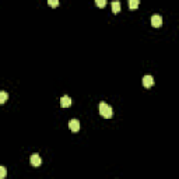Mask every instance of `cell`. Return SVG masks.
Wrapping results in <instances>:
<instances>
[{
    "instance_id": "cell-1",
    "label": "cell",
    "mask_w": 179,
    "mask_h": 179,
    "mask_svg": "<svg viewBox=\"0 0 179 179\" xmlns=\"http://www.w3.org/2000/svg\"><path fill=\"white\" fill-rule=\"evenodd\" d=\"M100 113H101V116H102V118H105V119L112 118V116H113L112 106H109L108 104H105V102H101L100 104Z\"/></svg>"
},
{
    "instance_id": "cell-2",
    "label": "cell",
    "mask_w": 179,
    "mask_h": 179,
    "mask_svg": "<svg viewBox=\"0 0 179 179\" xmlns=\"http://www.w3.org/2000/svg\"><path fill=\"white\" fill-rule=\"evenodd\" d=\"M143 86L146 87V88H150V87H153V86H154V79H153V76L147 74V76L143 77Z\"/></svg>"
},
{
    "instance_id": "cell-3",
    "label": "cell",
    "mask_w": 179,
    "mask_h": 179,
    "mask_svg": "<svg viewBox=\"0 0 179 179\" xmlns=\"http://www.w3.org/2000/svg\"><path fill=\"white\" fill-rule=\"evenodd\" d=\"M151 25L155 27V28H159V27L163 25V17L161 16H153L151 17Z\"/></svg>"
},
{
    "instance_id": "cell-4",
    "label": "cell",
    "mask_w": 179,
    "mask_h": 179,
    "mask_svg": "<svg viewBox=\"0 0 179 179\" xmlns=\"http://www.w3.org/2000/svg\"><path fill=\"white\" fill-rule=\"evenodd\" d=\"M30 163H31V165L32 166H39L41 165V163H42V161H41V157H39V154H32V155L30 157Z\"/></svg>"
},
{
    "instance_id": "cell-5",
    "label": "cell",
    "mask_w": 179,
    "mask_h": 179,
    "mask_svg": "<svg viewBox=\"0 0 179 179\" xmlns=\"http://www.w3.org/2000/svg\"><path fill=\"white\" fill-rule=\"evenodd\" d=\"M70 105H71V98H70V97L63 95L60 98V106H62V108H69Z\"/></svg>"
},
{
    "instance_id": "cell-6",
    "label": "cell",
    "mask_w": 179,
    "mask_h": 179,
    "mask_svg": "<svg viewBox=\"0 0 179 179\" xmlns=\"http://www.w3.org/2000/svg\"><path fill=\"white\" fill-rule=\"evenodd\" d=\"M69 127L71 132H79L80 130V122L77 119H71L69 122Z\"/></svg>"
},
{
    "instance_id": "cell-7",
    "label": "cell",
    "mask_w": 179,
    "mask_h": 179,
    "mask_svg": "<svg viewBox=\"0 0 179 179\" xmlns=\"http://www.w3.org/2000/svg\"><path fill=\"white\" fill-rule=\"evenodd\" d=\"M112 11L113 14H118L120 11V3L116 0V2H112Z\"/></svg>"
},
{
    "instance_id": "cell-8",
    "label": "cell",
    "mask_w": 179,
    "mask_h": 179,
    "mask_svg": "<svg viewBox=\"0 0 179 179\" xmlns=\"http://www.w3.org/2000/svg\"><path fill=\"white\" fill-rule=\"evenodd\" d=\"M140 2L139 0H129V9L130 10H136L137 7H139Z\"/></svg>"
},
{
    "instance_id": "cell-9",
    "label": "cell",
    "mask_w": 179,
    "mask_h": 179,
    "mask_svg": "<svg viewBox=\"0 0 179 179\" xmlns=\"http://www.w3.org/2000/svg\"><path fill=\"white\" fill-rule=\"evenodd\" d=\"M9 100V94L6 91H0V104H4Z\"/></svg>"
},
{
    "instance_id": "cell-10",
    "label": "cell",
    "mask_w": 179,
    "mask_h": 179,
    "mask_svg": "<svg viewBox=\"0 0 179 179\" xmlns=\"http://www.w3.org/2000/svg\"><path fill=\"white\" fill-rule=\"evenodd\" d=\"M95 4L100 7V9H104V7L106 6V0H95Z\"/></svg>"
},
{
    "instance_id": "cell-11",
    "label": "cell",
    "mask_w": 179,
    "mask_h": 179,
    "mask_svg": "<svg viewBox=\"0 0 179 179\" xmlns=\"http://www.w3.org/2000/svg\"><path fill=\"white\" fill-rule=\"evenodd\" d=\"M48 4H49L50 7H53V9H55V7L59 6V0H48Z\"/></svg>"
},
{
    "instance_id": "cell-12",
    "label": "cell",
    "mask_w": 179,
    "mask_h": 179,
    "mask_svg": "<svg viewBox=\"0 0 179 179\" xmlns=\"http://www.w3.org/2000/svg\"><path fill=\"white\" fill-rule=\"evenodd\" d=\"M6 175H7V171H6V168H4V166H0V179L6 178Z\"/></svg>"
}]
</instances>
